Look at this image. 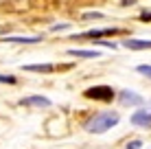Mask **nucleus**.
<instances>
[{"label":"nucleus","instance_id":"1","mask_svg":"<svg viewBox=\"0 0 151 149\" xmlns=\"http://www.w3.org/2000/svg\"><path fill=\"white\" fill-rule=\"evenodd\" d=\"M118 121H121V116H118L116 112H99V114L90 116L83 127H86L90 134H103V132H107L110 127H114Z\"/></svg>","mask_w":151,"mask_h":149},{"label":"nucleus","instance_id":"2","mask_svg":"<svg viewBox=\"0 0 151 149\" xmlns=\"http://www.w3.org/2000/svg\"><path fill=\"white\" fill-rule=\"evenodd\" d=\"M83 94H86V99H94V101H112L114 96H116V92H114L110 86H92V88H88Z\"/></svg>","mask_w":151,"mask_h":149},{"label":"nucleus","instance_id":"3","mask_svg":"<svg viewBox=\"0 0 151 149\" xmlns=\"http://www.w3.org/2000/svg\"><path fill=\"white\" fill-rule=\"evenodd\" d=\"M114 33H121V29H92V31H86V33L75 35V40H99V37L114 35Z\"/></svg>","mask_w":151,"mask_h":149},{"label":"nucleus","instance_id":"4","mask_svg":"<svg viewBox=\"0 0 151 149\" xmlns=\"http://www.w3.org/2000/svg\"><path fill=\"white\" fill-rule=\"evenodd\" d=\"M118 101H121V105H142L145 103V99L138 94V92H134V90H121L118 92Z\"/></svg>","mask_w":151,"mask_h":149},{"label":"nucleus","instance_id":"5","mask_svg":"<svg viewBox=\"0 0 151 149\" xmlns=\"http://www.w3.org/2000/svg\"><path fill=\"white\" fill-rule=\"evenodd\" d=\"M132 125H136V127H147V130H151V110H149V107L134 112V114H132Z\"/></svg>","mask_w":151,"mask_h":149},{"label":"nucleus","instance_id":"6","mask_svg":"<svg viewBox=\"0 0 151 149\" xmlns=\"http://www.w3.org/2000/svg\"><path fill=\"white\" fill-rule=\"evenodd\" d=\"M22 105H29V107H48L50 105V99H46V96H27V99L20 101Z\"/></svg>","mask_w":151,"mask_h":149},{"label":"nucleus","instance_id":"7","mask_svg":"<svg viewBox=\"0 0 151 149\" xmlns=\"http://www.w3.org/2000/svg\"><path fill=\"white\" fill-rule=\"evenodd\" d=\"M129 50H147L151 48V40H125L123 42Z\"/></svg>","mask_w":151,"mask_h":149},{"label":"nucleus","instance_id":"8","mask_svg":"<svg viewBox=\"0 0 151 149\" xmlns=\"http://www.w3.org/2000/svg\"><path fill=\"white\" fill-rule=\"evenodd\" d=\"M68 55L72 57H83V59H92V57H101V53L99 50H81V48H70Z\"/></svg>","mask_w":151,"mask_h":149},{"label":"nucleus","instance_id":"9","mask_svg":"<svg viewBox=\"0 0 151 149\" xmlns=\"http://www.w3.org/2000/svg\"><path fill=\"white\" fill-rule=\"evenodd\" d=\"M24 70H29V73H53L55 66L53 64H29L24 66Z\"/></svg>","mask_w":151,"mask_h":149},{"label":"nucleus","instance_id":"10","mask_svg":"<svg viewBox=\"0 0 151 149\" xmlns=\"http://www.w3.org/2000/svg\"><path fill=\"white\" fill-rule=\"evenodd\" d=\"M4 42H13V44H37L42 42L40 35H35V37H7Z\"/></svg>","mask_w":151,"mask_h":149},{"label":"nucleus","instance_id":"11","mask_svg":"<svg viewBox=\"0 0 151 149\" xmlns=\"http://www.w3.org/2000/svg\"><path fill=\"white\" fill-rule=\"evenodd\" d=\"M136 70H138L140 75H145V77H149V79H151V66H145V64H142V66H138Z\"/></svg>","mask_w":151,"mask_h":149},{"label":"nucleus","instance_id":"12","mask_svg":"<svg viewBox=\"0 0 151 149\" xmlns=\"http://www.w3.org/2000/svg\"><path fill=\"white\" fill-rule=\"evenodd\" d=\"M0 83H15V77H11V75H0Z\"/></svg>","mask_w":151,"mask_h":149},{"label":"nucleus","instance_id":"13","mask_svg":"<svg viewBox=\"0 0 151 149\" xmlns=\"http://www.w3.org/2000/svg\"><path fill=\"white\" fill-rule=\"evenodd\" d=\"M125 147H127V149H140V147H142V143H140V140H129Z\"/></svg>","mask_w":151,"mask_h":149},{"label":"nucleus","instance_id":"14","mask_svg":"<svg viewBox=\"0 0 151 149\" xmlns=\"http://www.w3.org/2000/svg\"><path fill=\"white\" fill-rule=\"evenodd\" d=\"M68 27H70V24H55V27H50V31L55 33V31H64V29H68Z\"/></svg>","mask_w":151,"mask_h":149},{"label":"nucleus","instance_id":"15","mask_svg":"<svg viewBox=\"0 0 151 149\" xmlns=\"http://www.w3.org/2000/svg\"><path fill=\"white\" fill-rule=\"evenodd\" d=\"M86 20H92V18H103V13H99V11H94V13H86L83 15Z\"/></svg>","mask_w":151,"mask_h":149},{"label":"nucleus","instance_id":"16","mask_svg":"<svg viewBox=\"0 0 151 149\" xmlns=\"http://www.w3.org/2000/svg\"><path fill=\"white\" fill-rule=\"evenodd\" d=\"M140 20H142V22H151V11H145V13H140Z\"/></svg>","mask_w":151,"mask_h":149},{"label":"nucleus","instance_id":"17","mask_svg":"<svg viewBox=\"0 0 151 149\" xmlns=\"http://www.w3.org/2000/svg\"><path fill=\"white\" fill-rule=\"evenodd\" d=\"M134 2H136V0H121L123 7H129V4H134Z\"/></svg>","mask_w":151,"mask_h":149}]
</instances>
